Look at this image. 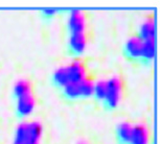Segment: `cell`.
Instances as JSON below:
<instances>
[{"label":"cell","mask_w":160,"mask_h":144,"mask_svg":"<svg viewBox=\"0 0 160 144\" xmlns=\"http://www.w3.org/2000/svg\"><path fill=\"white\" fill-rule=\"evenodd\" d=\"M106 84H107V93H106L105 103L110 109H113L119 101L120 89H122L120 80L118 77H112L108 82H106Z\"/></svg>","instance_id":"cell-1"},{"label":"cell","mask_w":160,"mask_h":144,"mask_svg":"<svg viewBox=\"0 0 160 144\" xmlns=\"http://www.w3.org/2000/svg\"><path fill=\"white\" fill-rule=\"evenodd\" d=\"M68 29L70 34H83L85 29V19L78 11H73L68 19Z\"/></svg>","instance_id":"cell-2"},{"label":"cell","mask_w":160,"mask_h":144,"mask_svg":"<svg viewBox=\"0 0 160 144\" xmlns=\"http://www.w3.org/2000/svg\"><path fill=\"white\" fill-rule=\"evenodd\" d=\"M66 69H67L69 83L80 84L81 82L85 80V69L80 62L74 61Z\"/></svg>","instance_id":"cell-3"},{"label":"cell","mask_w":160,"mask_h":144,"mask_svg":"<svg viewBox=\"0 0 160 144\" xmlns=\"http://www.w3.org/2000/svg\"><path fill=\"white\" fill-rule=\"evenodd\" d=\"M34 108H35V100L31 94L23 96V97H21L18 99L17 111L20 116L29 115V114L32 112Z\"/></svg>","instance_id":"cell-4"},{"label":"cell","mask_w":160,"mask_h":144,"mask_svg":"<svg viewBox=\"0 0 160 144\" xmlns=\"http://www.w3.org/2000/svg\"><path fill=\"white\" fill-rule=\"evenodd\" d=\"M69 47L74 55H81L85 50L86 39L84 34H72L69 39Z\"/></svg>","instance_id":"cell-5"},{"label":"cell","mask_w":160,"mask_h":144,"mask_svg":"<svg viewBox=\"0 0 160 144\" xmlns=\"http://www.w3.org/2000/svg\"><path fill=\"white\" fill-rule=\"evenodd\" d=\"M143 42L139 38H131L126 44V53L130 58L138 59L141 56V49H142Z\"/></svg>","instance_id":"cell-6"},{"label":"cell","mask_w":160,"mask_h":144,"mask_svg":"<svg viewBox=\"0 0 160 144\" xmlns=\"http://www.w3.org/2000/svg\"><path fill=\"white\" fill-rule=\"evenodd\" d=\"M129 144H148V131L142 124L132 127L131 139Z\"/></svg>","instance_id":"cell-7"},{"label":"cell","mask_w":160,"mask_h":144,"mask_svg":"<svg viewBox=\"0 0 160 144\" xmlns=\"http://www.w3.org/2000/svg\"><path fill=\"white\" fill-rule=\"evenodd\" d=\"M156 36V26L152 21H147L140 26L139 29V38L142 42L154 41Z\"/></svg>","instance_id":"cell-8"},{"label":"cell","mask_w":160,"mask_h":144,"mask_svg":"<svg viewBox=\"0 0 160 144\" xmlns=\"http://www.w3.org/2000/svg\"><path fill=\"white\" fill-rule=\"evenodd\" d=\"M132 127L129 123H122L117 128V137L122 144H129L131 139Z\"/></svg>","instance_id":"cell-9"},{"label":"cell","mask_w":160,"mask_h":144,"mask_svg":"<svg viewBox=\"0 0 160 144\" xmlns=\"http://www.w3.org/2000/svg\"><path fill=\"white\" fill-rule=\"evenodd\" d=\"M156 52L155 42L154 41H147L142 43V49H141V56L147 61H150L154 58Z\"/></svg>","instance_id":"cell-10"},{"label":"cell","mask_w":160,"mask_h":144,"mask_svg":"<svg viewBox=\"0 0 160 144\" xmlns=\"http://www.w3.org/2000/svg\"><path fill=\"white\" fill-rule=\"evenodd\" d=\"M28 135H29V141L31 142L37 143L38 140L40 139L42 134V127L39 122H32L28 124Z\"/></svg>","instance_id":"cell-11"},{"label":"cell","mask_w":160,"mask_h":144,"mask_svg":"<svg viewBox=\"0 0 160 144\" xmlns=\"http://www.w3.org/2000/svg\"><path fill=\"white\" fill-rule=\"evenodd\" d=\"M53 82L57 86L59 87H64L69 84V79L67 74V69L66 68H61L59 70H57L53 74Z\"/></svg>","instance_id":"cell-12"},{"label":"cell","mask_w":160,"mask_h":144,"mask_svg":"<svg viewBox=\"0 0 160 144\" xmlns=\"http://www.w3.org/2000/svg\"><path fill=\"white\" fill-rule=\"evenodd\" d=\"M26 142H31V141H29L28 123L21 124L20 127L17 128L16 141H15V143H17V144H24V143H26Z\"/></svg>","instance_id":"cell-13"},{"label":"cell","mask_w":160,"mask_h":144,"mask_svg":"<svg viewBox=\"0 0 160 144\" xmlns=\"http://www.w3.org/2000/svg\"><path fill=\"white\" fill-rule=\"evenodd\" d=\"M14 93L18 98L26 96V95L31 94V86H29V84L28 82H25V80H20V82H18L16 84V86H15Z\"/></svg>","instance_id":"cell-14"},{"label":"cell","mask_w":160,"mask_h":144,"mask_svg":"<svg viewBox=\"0 0 160 144\" xmlns=\"http://www.w3.org/2000/svg\"><path fill=\"white\" fill-rule=\"evenodd\" d=\"M78 88H80V97H89L93 94V88L94 86L88 80H83L78 84Z\"/></svg>","instance_id":"cell-15"},{"label":"cell","mask_w":160,"mask_h":144,"mask_svg":"<svg viewBox=\"0 0 160 144\" xmlns=\"http://www.w3.org/2000/svg\"><path fill=\"white\" fill-rule=\"evenodd\" d=\"M64 94L68 98H78L80 97V88L78 84L69 83L64 87Z\"/></svg>","instance_id":"cell-16"},{"label":"cell","mask_w":160,"mask_h":144,"mask_svg":"<svg viewBox=\"0 0 160 144\" xmlns=\"http://www.w3.org/2000/svg\"><path fill=\"white\" fill-rule=\"evenodd\" d=\"M93 93L98 100H105L106 93H107V84L106 82H99L93 88Z\"/></svg>","instance_id":"cell-17"},{"label":"cell","mask_w":160,"mask_h":144,"mask_svg":"<svg viewBox=\"0 0 160 144\" xmlns=\"http://www.w3.org/2000/svg\"><path fill=\"white\" fill-rule=\"evenodd\" d=\"M43 14L45 16H53L56 14V10H52V8H48V10H44Z\"/></svg>","instance_id":"cell-18"},{"label":"cell","mask_w":160,"mask_h":144,"mask_svg":"<svg viewBox=\"0 0 160 144\" xmlns=\"http://www.w3.org/2000/svg\"><path fill=\"white\" fill-rule=\"evenodd\" d=\"M24 144H37V143H35V142H26V143H24Z\"/></svg>","instance_id":"cell-19"}]
</instances>
